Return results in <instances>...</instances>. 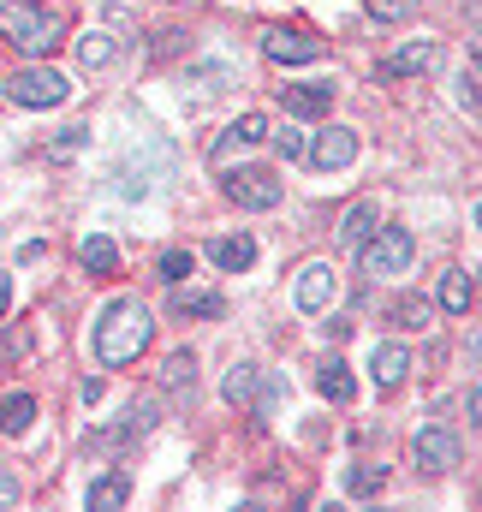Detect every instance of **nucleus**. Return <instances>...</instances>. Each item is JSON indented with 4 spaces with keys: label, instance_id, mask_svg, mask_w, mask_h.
Masks as SVG:
<instances>
[{
    "label": "nucleus",
    "instance_id": "nucleus-19",
    "mask_svg": "<svg viewBox=\"0 0 482 512\" xmlns=\"http://www.w3.org/2000/svg\"><path fill=\"white\" fill-rule=\"evenodd\" d=\"M369 233H375V203L363 197V203H352V209L340 215V245H346V251H358Z\"/></svg>",
    "mask_w": 482,
    "mask_h": 512
},
{
    "label": "nucleus",
    "instance_id": "nucleus-6",
    "mask_svg": "<svg viewBox=\"0 0 482 512\" xmlns=\"http://www.w3.org/2000/svg\"><path fill=\"white\" fill-rule=\"evenodd\" d=\"M221 191H227L239 209H274V203H280V173H268V167H233V173L221 179Z\"/></svg>",
    "mask_w": 482,
    "mask_h": 512
},
{
    "label": "nucleus",
    "instance_id": "nucleus-18",
    "mask_svg": "<svg viewBox=\"0 0 482 512\" xmlns=\"http://www.w3.org/2000/svg\"><path fill=\"white\" fill-rule=\"evenodd\" d=\"M173 310H179V316L221 322V316H227V298H221V292H191V286H179V292H173Z\"/></svg>",
    "mask_w": 482,
    "mask_h": 512
},
{
    "label": "nucleus",
    "instance_id": "nucleus-34",
    "mask_svg": "<svg viewBox=\"0 0 482 512\" xmlns=\"http://www.w3.org/2000/svg\"><path fill=\"white\" fill-rule=\"evenodd\" d=\"M322 328H328V340H346V334H352V322H346V316H328Z\"/></svg>",
    "mask_w": 482,
    "mask_h": 512
},
{
    "label": "nucleus",
    "instance_id": "nucleus-12",
    "mask_svg": "<svg viewBox=\"0 0 482 512\" xmlns=\"http://www.w3.org/2000/svg\"><path fill=\"white\" fill-rule=\"evenodd\" d=\"M369 370H375V387H381V393H393V387H399L405 376H411V352H405L399 340H387V346H375Z\"/></svg>",
    "mask_w": 482,
    "mask_h": 512
},
{
    "label": "nucleus",
    "instance_id": "nucleus-13",
    "mask_svg": "<svg viewBox=\"0 0 482 512\" xmlns=\"http://www.w3.org/2000/svg\"><path fill=\"white\" fill-rule=\"evenodd\" d=\"M328 102H334V84H292V90L280 96V108H286L292 120H316V114H328Z\"/></svg>",
    "mask_w": 482,
    "mask_h": 512
},
{
    "label": "nucleus",
    "instance_id": "nucleus-9",
    "mask_svg": "<svg viewBox=\"0 0 482 512\" xmlns=\"http://www.w3.org/2000/svg\"><path fill=\"white\" fill-rule=\"evenodd\" d=\"M334 292H340V280H334L328 262H304V268H298V292H292V298H298L304 316H322V310L334 304Z\"/></svg>",
    "mask_w": 482,
    "mask_h": 512
},
{
    "label": "nucleus",
    "instance_id": "nucleus-33",
    "mask_svg": "<svg viewBox=\"0 0 482 512\" xmlns=\"http://www.w3.org/2000/svg\"><path fill=\"white\" fill-rule=\"evenodd\" d=\"M459 108H471V114H477V66L459 78Z\"/></svg>",
    "mask_w": 482,
    "mask_h": 512
},
{
    "label": "nucleus",
    "instance_id": "nucleus-20",
    "mask_svg": "<svg viewBox=\"0 0 482 512\" xmlns=\"http://www.w3.org/2000/svg\"><path fill=\"white\" fill-rule=\"evenodd\" d=\"M30 423H36V399L30 393H6L0 399V429L6 435H30Z\"/></svg>",
    "mask_w": 482,
    "mask_h": 512
},
{
    "label": "nucleus",
    "instance_id": "nucleus-27",
    "mask_svg": "<svg viewBox=\"0 0 482 512\" xmlns=\"http://www.w3.org/2000/svg\"><path fill=\"white\" fill-rule=\"evenodd\" d=\"M417 6H423V0H363V12H369L375 24H405Z\"/></svg>",
    "mask_w": 482,
    "mask_h": 512
},
{
    "label": "nucleus",
    "instance_id": "nucleus-1",
    "mask_svg": "<svg viewBox=\"0 0 482 512\" xmlns=\"http://www.w3.org/2000/svg\"><path fill=\"white\" fill-rule=\"evenodd\" d=\"M149 340H155V316H149L143 298H114V304L102 310V322H96V358H102L108 370L137 364V352H143Z\"/></svg>",
    "mask_w": 482,
    "mask_h": 512
},
{
    "label": "nucleus",
    "instance_id": "nucleus-4",
    "mask_svg": "<svg viewBox=\"0 0 482 512\" xmlns=\"http://www.w3.org/2000/svg\"><path fill=\"white\" fill-rule=\"evenodd\" d=\"M411 256H417V239H411V227H375L369 239L358 245V262L363 274H405L411 268Z\"/></svg>",
    "mask_w": 482,
    "mask_h": 512
},
{
    "label": "nucleus",
    "instance_id": "nucleus-2",
    "mask_svg": "<svg viewBox=\"0 0 482 512\" xmlns=\"http://www.w3.org/2000/svg\"><path fill=\"white\" fill-rule=\"evenodd\" d=\"M0 36H6L18 54L48 60V54L66 42V24H60V12H48V6H36V0H0Z\"/></svg>",
    "mask_w": 482,
    "mask_h": 512
},
{
    "label": "nucleus",
    "instance_id": "nucleus-35",
    "mask_svg": "<svg viewBox=\"0 0 482 512\" xmlns=\"http://www.w3.org/2000/svg\"><path fill=\"white\" fill-rule=\"evenodd\" d=\"M12 501H18V483H12V477H6V465H0V507H12Z\"/></svg>",
    "mask_w": 482,
    "mask_h": 512
},
{
    "label": "nucleus",
    "instance_id": "nucleus-32",
    "mask_svg": "<svg viewBox=\"0 0 482 512\" xmlns=\"http://www.w3.org/2000/svg\"><path fill=\"white\" fill-rule=\"evenodd\" d=\"M268 137H274L280 161H298V155H304V131H268Z\"/></svg>",
    "mask_w": 482,
    "mask_h": 512
},
{
    "label": "nucleus",
    "instance_id": "nucleus-22",
    "mask_svg": "<svg viewBox=\"0 0 482 512\" xmlns=\"http://www.w3.org/2000/svg\"><path fill=\"white\" fill-rule=\"evenodd\" d=\"M161 387L191 399V387H197V358H191V352H173V358L161 364Z\"/></svg>",
    "mask_w": 482,
    "mask_h": 512
},
{
    "label": "nucleus",
    "instance_id": "nucleus-3",
    "mask_svg": "<svg viewBox=\"0 0 482 512\" xmlns=\"http://www.w3.org/2000/svg\"><path fill=\"white\" fill-rule=\"evenodd\" d=\"M149 429H155V399H131L114 423H102V429L84 435V453L90 459H120L125 447H137Z\"/></svg>",
    "mask_w": 482,
    "mask_h": 512
},
{
    "label": "nucleus",
    "instance_id": "nucleus-28",
    "mask_svg": "<svg viewBox=\"0 0 482 512\" xmlns=\"http://www.w3.org/2000/svg\"><path fill=\"white\" fill-rule=\"evenodd\" d=\"M84 143H90V126H66L60 137H54V143H48V161H72Z\"/></svg>",
    "mask_w": 482,
    "mask_h": 512
},
{
    "label": "nucleus",
    "instance_id": "nucleus-23",
    "mask_svg": "<svg viewBox=\"0 0 482 512\" xmlns=\"http://www.w3.org/2000/svg\"><path fill=\"white\" fill-rule=\"evenodd\" d=\"M108 60H114V36H108V30L78 36V66H84V72H102Z\"/></svg>",
    "mask_w": 482,
    "mask_h": 512
},
{
    "label": "nucleus",
    "instance_id": "nucleus-14",
    "mask_svg": "<svg viewBox=\"0 0 482 512\" xmlns=\"http://www.w3.org/2000/svg\"><path fill=\"white\" fill-rule=\"evenodd\" d=\"M316 387H322V399H334V405H352V399H358V376H352L346 358H322Z\"/></svg>",
    "mask_w": 482,
    "mask_h": 512
},
{
    "label": "nucleus",
    "instance_id": "nucleus-10",
    "mask_svg": "<svg viewBox=\"0 0 482 512\" xmlns=\"http://www.w3.org/2000/svg\"><path fill=\"white\" fill-rule=\"evenodd\" d=\"M262 54H268L274 66H310V60H322V42L304 36V30H268V36H262Z\"/></svg>",
    "mask_w": 482,
    "mask_h": 512
},
{
    "label": "nucleus",
    "instance_id": "nucleus-26",
    "mask_svg": "<svg viewBox=\"0 0 482 512\" xmlns=\"http://www.w3.org/2000/svg\"><path fill=\"white\" fill-rule=\"evenodd\" d=\"M191 268H197V256H191V251H161V262H155V274H161L167 286H185V280H191Z\"/></svg>",
    "mask_w": 482,
    "mask_h": 512
},
{
    "label": "nucleus",
    "instance_id": "nucleus-31",
    "mask_svg": "<svg viewBox=\"0 0 482 512\" xmlns=\"http://www.w3.org/2000/svg\"><path fill=\"white\" fill-rule=\"evenodd\" d=\"M233 137H239V143H268V120H262V114H244L239 126H233Z\"/></svg>",
    "mask_w": 482,
    "mask_h": 512
},
{
    "label": "nucleus",
    "instance_id": "nucleus-17",
    "mask_svg": "<svg viewBox=\"0 0 482 512\" xmlns=\"http://www.w3.org/2000/svg\"><path fill=\"white\" fill-rule=\"evenodd\" d=\"M84 501H90V512H114V507H125V501H131V477H125L120 465H114V471H102V477L90 483V495H84Z\"/></svg>",
    "mask_w": 482,
    "mask_h": 512
},
{
    "label": "nucleus",
    "instance_id": "nucleus-8",
    "mask_svg": "<svg viewBox=\"0 0 482 512\" xmlns=\"http://www.w3.org/2000/svg\"><path fill=\"white\" fill-rule=\"evenodd\" d=\"M411 459H417V471H453L459 459H465V447H459V435L453 429H417V441H411Z\"/></svg>",
    "mask_w": 482,
    "mask_h": 512
},
{
    "label": "nucleus",
    "instance_id": "nucleus-29",
    "mask_svg": "<svg viewBox=\"0 0 482 512\" xmlns=\"http://www.w3.org/2000/svg\"><path fill=\"white\" fill-rule=\"evenodd\" d=\"M381 483H387L381 465H375V471H369V465H352V471H346V489H352V495H375Z\"/></svg>",
    "mask_w": 482,
    "mask_h": 512
},
{
    "label": "nucleus",
    "instance_id": "nucleus-16",
    "mask_svg": "<svg viewBox=\"0 0 482 512\" xmlns=\"http://www.w3.org/2000/svg\"><path fill=\"white\" fill-rule=\"evenodd\" d=\"M209 256H215V268H221V274H244V268L256 262V239H250V233H227V239H215V245H209Z\"/></svg>",
    "mask_w": 482,
    "mask_h": 512
},
{
    "label": "nucleus",
    "instance_id": "nucleus-15",
    "mask_svg": "<svg viewBox=\"0 0 482 512\" xmlns=\"http://www.w3.org/2000/svg\"><path fill=\"white\" fill-rule=\"evenodd\" d=\"M78 262H84L96 280H114V274H120V245H114L108 233H90V239L78 245Z\"/></svg>",
    "mask_w": 482,
    "mask_h": 512
},
{
    "label": "nucleus",
    "instance_id": "nucleus-25",
    "mask_svg": "<svg viewBox=\"0 0 482 512\" xmlns=\"http://www.w3.org/2000/svg\"><path fill=\"white\" fill-rule=\"evenodd\" d=\"M221 393H227L233 405H250V399H256V364H233L227 382H221Z\"/></svg>",
    "mask_w": 482,
    "mask_h": 512
},
{
    "label": "nucleus",
    "instance_id": "nucleus-7",
    "mask_svg": "<svg viewBox=\"0 0 482 512\" xmlns=\"http://www.w3.org/2000/svg\"><path fill=\"white\" fill-rule=\"evenodd\" d=\"M304 155H310V167H316V173H340V167H352V161H358V131H352V126L316 131V143H304Z\"/></svg>",
    "mask_w": 482,
    "mask_h": 512
},
{
    "label": "nucleus",
    "instance_id": "nucleus-5",
    "mask_svg": "<svg viewBox=\"0 0 482 512\" xmlns=\"http://www.w3.org/2000/svg\"><path fill=\"white\" fill-rule=\"evenodd\" d=\"M72 96V84L54 66H24L18 78H6V102L12 108H60Z\"/></svg>",
    "mask_w": 482,
    "mask_h": 512
},
{
    "label": "nucleus",
    "instance_id": "nucleus-30",
    "mask_svg": "<svg viewBox=\"0 0 482 512\" xmlns=\"http://www.w3.org/2000/svg\"><path fill=\"white\" fill-rule=\"evenodd\" d=\"M24 352H30V328H6L0 334V364H18Z\"/></svg>",
    "mask_w": 482,
    "mask_h": 512
},
{
    "label": "nucleus",
    "instance_id": "nucleus-21",
    "mask_svg": "<svg viewBox=\"0 0 482 512\" xmlns=\"http://www.w3.org/2000/svg\"><path fill=\"white\" fill-rule=\"evenodd\" d=\"M471 292H477V286H471V274H465V268H447V274H441V310L465 316V310H471Z\"/></svg>",
    "mask_w": 482,
    "mask_h": 512
},
{
    "label": "nucleus",
    "instance_id": "nucleus-24",
    "mask_svg": "<svg viewBox=\"0 0 482 512\" xmlns=\"http://www.w3.org/2000/svg\"><path fill=\"white\" fill-rule=\"evenodd\" d=\"M387 316H393V328H411V334H417V328H423V322H429L435 310H429V298L405 292V298H393V310H387Z\"/></svg>",
    "mask_w": 482,
    "mask_h": 512
},
{
    "label": "nucleus",
    "instance_id": "nucleus-36",
    "mask_svg": "<svg viewBox=\"0 0 482 512\" xmlns=\"http://www.w3.org/2000/svg\"><path fill=\"white\" fill-rule=\"evenodd\" d=\"M12 310V274H0V316Z\"/></svg>",
    "mask_w": 482,
    "mask_h": 512
},
{
    "label": "nucleus",
    "instance_id": "nucleus-11",
    "mask_svg": "<svg viewBox=\"0 0 482 512\" xmlns=\"http://www.w3.org/2000/svg\"><path fill=\"white\" fill-rule=\"evenodd\" d=\"M435 60H441L435 42H405V48H393V54L375 66V78H423V72H435Z\"/></svg>",
    "mask_w": 482,
    "mask_h": 512
}]
</instances>
